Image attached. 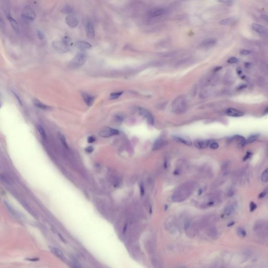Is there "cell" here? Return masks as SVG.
I'll return each mask as SVG.
<instances>
[{
    "label": "cell",
    "mask_w": 268,
    "mask_h": 268,
    "mask_svg": "<svg viewBox=\"0 0 268 268\" xmlns=\"http://www.w3.org/2000/svg\"><path fill=\"white\" fill-rule=\"evenodd\" d=\"M252 29L259 34H265L267 33V28L263 25L258 23H253L251 25Z\"/></svg>",
    "instance_id": "cell-10"
},
{
    "label": "cell",
    "mask_w": 268,
    "mask_h": 268,
    "mask_svg": "<svg viewBox=\"0 0 268 268\" xmlns=\"http://www.w3.org/2000/svg\"><path fill=\"white\" fill-rule=\"evenodd\" d=\"M86 32L87 36L90 38H93L95 35L93 25L91 22H88L86 25Z\"/></svg>",
    "instance_id": "cell-14"
},
{
    "label": "cell",
    "mask_w": 268,
    "mask_h": 268,
    "mask_svg": "<svg viewBox=\"0 0 268 268\" xmlns=\"http://www.w3.org/2000/svg\"><path fill=\"white\" fill-rule=\"evenodd\" d=\"M53 47L56 51L60 53H65L69 50L68 44L63 40H56L53 41Z\"/></svg>",
    "instance_id": "cell-4"
},
{
    "label": "cell",
    "mask_w": 268,
    "mask_h": 268,
    "mask_svg": "<svg viewBox=\"0 0 268 268\" xmlns=\"http://www.w3.org/2000/svg\"><path fill=\"white\" fill-rule=\"evenodd\" d=\"M261 180L263 182H267L268 181V169H266L261 176Z\"/></svg>",
    "instance_id": "cell-33"
},
{
    "label": "cell",
    "mask_w": 268,
    "mask_h": 268,
    "mask_svg": "<svg viewBox=\"0 0 268 268\" xmlns=\"http://www.w3.org/2000/svg\"><path fill=\"white\" fill-rule=\"evenodd\" d=\"M173 138L174 140H176L177 142H178V143H182V144H185V145H189V146L192 145V144L190 140L184 139L183 138L181 137H179L178 136H173Z\"/></svg>",
    "instance_id": "cell-23"
},
{
    "label": "cell",
    "mask_w": 268,
    "mask_h": 268,
    "mask_svg": "<svg viewBox=\"0 0 268 268\" xmlns=\"http://www.w3.org/2000/svg\"><path fill=\"white\" fill-rule=\"evenodd\" d=\"M7 19H8L9 21L10 22V24L11 25V26H12L13 28L16 31H18L19 29V25L18 24L17 21L13 17H12L10 15H8L7 16Z\"/></svg>",
    "instance_id": "cell-22"
},
{
    "label": "cell",
    "mask_w": 268,
    "mask_h": 268,
    "mask_svg": "<svg viewBox=\"0 0 268 268\" xmlns=\"http://www.w3.org/2000/svg\"><path fill=\"white\" fill-rule=\"evenodd\" d=\"M65 21L67 24L72 28L76 27L79 24L78 20L72 15H68V16H67L65 18Z\"/></svg>",
    "instance_id": "cell-11"
},
{
    "label": "cell",
    "mask_w": 268,
    "mask_h": 268,
    "mask_svg": "<svg viewBox=\"0 0 268 268\" xmlns=\"http://www.w3.org/2000/svg\"><path fill=\"white\" fill-rule=\"evenodd\" d=\"M237 234L240 237L244 238L246 236L247 232L243 228H239L237 230Z\"/></svg>",
    "instance_id": "cell-32"
},
{
    "label": "cell",
    "mask_w": 268,
    "mask_h": 268,
    "mask_svg": "<svg viewBox=\"0 0 268 268\" xmlns=\"http://www.w3.org/2000/svg\"><path fill=\"white\" fill-rule=\"evenodd\" d=\"M0 107H1V102H0Z\"/></svg>",
    "instance_id": "cell-53"
},
{
    "label": "cell",
    "mask_w": 268,
    "mask_h": 268,
    "mask_svg": "<svg viewBox=\"0 0 268 268\" xmlns=\"http://www.w3.org/2000/svg\"><path fill=\"white\" fill-rule=\"evenodd\" d=\"M234 224V222H231L230 223L228 224L227 225V226H228V227H232V226H233Z\"/></svg>",
    "instance_id": "cell-48"
},
{
    "label": "cell",
    "mask_w": 268,
    "mask_h": 268,
    "mask_svg": "<svg viewBox=\"0 0 268 268\" xmlns=\"http://www.w3.org/2000/svg\"><path fill=\"white\" fill-rule=\"evenodd\" d=\"M258 134H254L250 136L246 140L247 144H250V143H253L255 140H257L258 138Z\"/></svg>",
    "instance_id": "cell-29"
},
{
    "label": "cell",
    "mask_w": 268,
    "mask_h": 268,
    "mask_svg": "<svg viewBox=\"0 0 268 268\" xmlns=\"http://www.w3.org/2000/svg\"><path fill=\"white\" fill-rule=\"evenodd\" d=\"M188 103L184 96H179L174 100L172 104V111L176 114H182L186 111Z\"/></svg>",
    "instance_id": "cell-2"
},
{
    "label": "cell",
    "mask_w": 268,
    "mask_h": 268,
    "mask_svg": "<svg viewBox=\"0 0 268 268\" xmlns=\"http://www.w3.org/2000/svg\"><path fill=\"white\" fill-rule=\"evenodd\" d=\"M37 35H38V37H39V38L41 39H44V35L42 31H38V32H37Z\"/></svg>",
    "instance_id": "cell-42"
},
{
    "label": "cell",
    "mask_w": 268,
    "mask_h": 268,
    "mask_svg": "<svg viewBox=\"0 0 268 268\" xmlns=\"http://www.w3.org/2000/svg\"><path fill=\"white\" fill-rule=\"evenodd\" d=\"M206 234L209 237L215 238L218 236V232L217 228L214 226H210L206 230Z\"/></svg>",
    "instance_id": "cell-18"
},
{
    "label": "cell",
    "mask_w": 268,
    "mask_h": 268,
    "mask_svg": "<svg viewBox=\"0 0 268 268\" xmlns=\"http://www.w3.org/2000/svg\"><path fill=\"white\" fill-rule=\"evenodd\" d=\"M75 268H80L79 267H75Z\"/></svg>",
    "instance_id": "cell-52"
},
{
    "label": "cell",
    "mask_w": 268,
    "mask_h": 268,
    "mask_svg": "<svg viewBox=\"0 0 268 268\" xmlns=\"http://www.w3.org/2000/svg\"><path fill=\"white\" fill-rule=\"evenodd\" d=\"M226 113L228 116L232 117H240L244 115V113L242 112L233 108H229L227 109L226 111Z\"/></svg>",
    "instance_id": "cell-12"
},
{
    "label": "cell",
    "mask_w": 268,
    "mask_h": 268,
    "mask_svg": "<svg viewBox=\"0 0 268 268\" xmlns=\"http://www.w3.org/2000/svg\"><path fill=\"white\" fill-rule=\"evenodd\" d=\"M166 144V140H164L162 138H159L158 139L156 140L154 146H153V150H157L160 149L161 148L163 147L164 145Z\"/></svg>",
    "instance_id": "cell-17"
},
{
    "label": "cell",
    "mask_w": 268,
    "mask_h": 268,
    "mask_svg": "<svg viewBox=\"0 0 268 268\" xmlns=\"http://www.w3.org/2000/svg\"><path fill=\"white\" fill-rule=\"evenodd\" d=\"M216 40L214 38H208L203 41L200 44V46L203 48H210L214 46L216 43Z\"/></svg>",
    "instance_id": "cell-13"
},
{
    "label": "cell",
    "mask_w": 268,
    "mask_h": 268,
    "mask_svg": "<svg viewBox=\"0 0 268 268\" xmlns=\"http://www.w3.org/2000/svg\"><path fill=\"white\" fill-rule=\"evenodd\" d=\"M233 195H234V191H233V190H230L228 191V196L232 197V196H233Z\"/></svg>",
    "instance_id": "cell-47"
},
{
    "label": "cell",
    "mask_w": 268,
    "mask_h": 268,
    "mask_svg": "<svg viewBox=\"0 0 268 268\" xmlns=\"http://www.w3.org/2000/svg\"><path fill=\"white\" fill-rule=\"evenodd\" d=\"M60 139L61 141V143L63 144V145L66 148H68V144H67V143L66 141V139H65V136L63 135V134H60Z\"/></svg>",
    "instance_id": "cell-34"
},
{
    "label": "cell",
    "mask_w": 268,
    "mask_h": 268,
    "mask_svg": "<svg viewBox=\"0 0 268 268\" xmlns=\"http://www.w3.org/2000/svg\"><path fill=\"white\" fill-rule=\"evenodd\" d=\"M200 228V226L198 224H191L188 230L186 231V234L190 237L195 236L198 234Z\"/></svg>",
    "instance_id": "cell-8"
},
{
    "label": "cell",
    "mask_w": 268,
    "mask_h": 268,
    "mask_svg": "<svg viewBox=\"0 0 268 268\" xmlns=\"http://www.w3.org/2000/svg\"><path fill=\"white\" fill-rule=\"evenodd\" d=\"M139 113H140L141 115H142L143 116L145 117L146 119H147L148 122L151 125H154V117L152 116L151 114L149 112L145 109H142V108H140L139 109Z\"/></svg>",
    "instance_id": "cell-9"
},
{
    "label": "cell",
    "mask_w": 268,
    "mask_h": 268,
    "mask_svg": "<svg viewBox=\"0 0 268 268\" xmlns=\"http://www.w3.org/2000/svg\"><path fill=\"white\" fill-rule=\"evenodd\" d=\"M262 16V18H263V19H266V21L267 20V18H268V17H267V15L263 14Z\"/></svg>",
    "instance_id": "cell-49"
},
{
    "label": "cell",
    "mask_w": 268,
    "mask_h": 268,
    "mask_svg": "<svg viewBox=\"0 0 268 268\" xmlns=\"http://www.w3.org/2000/svg\"><path fill=\"white\" fill-rule=\"evenodd\" d=\"M265 225L264 223L262 222L257 223L255 225H254V230L255 232H262L263 231V229L264 228Z\"/></svg>",
    "instance_id": "cell-27"
},
{
    "label": "cell",
    "mask_w": 268,
    "mask_h": 268,
    "mask_svg": "<svg viewBox=\"0 0 268 268\" xmlns=\"http://www.w3.org/2000/svg\"><path fill=\"white\" fill-rule=\"evenodd\" d=\"M235 22V18L234 17H229L222 19L220 21V24L223 25H230Z\"/></svg>",
    "instance_id": "cell-24"
},
{
    "label": "cell",
    "mask_w": 268,
    "mask_h": 268,
    "mask_svg": "<svg viewBox=\"0 0 268 268\" xmlns=\"http://www.w3.org/2000/svg\"><path fill=\"white\" fill-rule=\"evenodd\" d=\"M251 53V50H248V49H242V50H241L240 51V53L242 55H244V56L248 55L250 54Z\"/></svg>",
    "instance_id": "cell-35"
},
{
    "label": "cell",
    "mask_w": 268,
    "mask_h": 268,
    "mask_svg": "<svg viewBox=\"0 0 268 268\" xmlns=\"http://www.w3.org/2000/svg\"><path fill=\"white\" fill-rule=\"evenodd\" d=\"M50 250L51 252L54 255L57 256L59 258L61 259H64V256H63L62 252L60 250H59V249L56 248L55 247H51Z\"/></svg>",
    "instance_id": "cell-25"
},
{
    "label": "cell",
    "mask_w": 268,
    "mask_h": 268,
    "mask_svg": "<svg viewBox=\"0 0 268 268\" xmlns=\"http://www.w3.org/2000/svg\"><path fill=\"white\" fill-rule=\"evenodd\" d=\"M33 103H34L35 106L37 107H38L39 109H43V110L47 111V110H49V109H51V107L50 106L44 104L43 103H42L40 101L38 100H33Z\"/></svg>",
    "instance_id": "cell-19"
},
{
    "label": "cell",
    "mask_w": 268,
    "mask_h": 268,
    "mask_svg": "<svg viewBox=\"0 0 268 268\" xmlns=\"http://www.w3.org/2000/svg\"><path fill=\"white\" fill-rule=\"evenodd\" d=\"M87 60V56L85 54L82 53H77L75 57L71 60L69 67L72 69L79 68L85 64Z\"/></svg>",
    "instance_id": "cell-3"
},
{
    "label": "cell",
    "mask_w": 268,
    "mask_h": 268,
    "mask_svg": "<svg viewBox=\"0 0 268 268\" xmlns=\"http://www.w3.org/2000/svg\"><path fill=\"white\" fill-rule=\"evenodd\" d=\"M37 129H38L39 133L41 136V137L43 138L44 139H45L46 138V135L44 128L41 125H38V127H37Z\"/></svg>",
    "instance_id": "cell-31"
},
{
    "label": "cell",
    "mask_w": 268,
    "mask_h": 268,
    "mask_svg": "<svg viewBox=\"0 0 268 268\" xmlns=\"http://www.w3.org/2000/svg\"><path fill=\"white\" fill-rule=\"evenodd\" d=\"M73 11V8L70 5H65L63 7L62 10H61V12L63 14H69L72 12Z\"/></svg>",
    "instance_id": "cell-28"
},
{
    "label": "cell",
    "mask_w": 268,
    "mask_h": 268,
    "mask_svg": "<svg viewBox=\"0 0 268 268\" xmlns=\"http://www.w3.org/2000/svg\"><path fill=\"white\" fill-rule=\"evenodd\" d=\"M85 151L89 153H91L93 151V148L92 146H89L88 147L85 148Z\"/></svg>",
    "instance_id": "cell-44"
},
{
    "label": "cell",
    "mask_w": 268,
    "mask_h": 268,
    "mask_svg": "<svg viewBox=\"0 0 268 268\" xmlns=\"http://www.w3.org/2000/svg\"><path fill=\"white\" fill-rule=\"evenodd\" d=\"M236 208V205L235 204H231L227 206L225 210V214L227 216L231 215L232 213L234 212Z\"/></svg>",
    "instance_id": "cell-26"
},
{
    "label": "cell",
    "mask_w": 268,
    "mask_h": 268,
    "mask_svg": "<svg viewBox=\"0 0 268 268\" xmlns=\"http://www.w3.org/2000/svg\"><path fill=\"white\" fill-rule=\"evenodd\" d=\"M251 155V152H247V154L245 157H244V160L245 161L246 160L248 159L249 158V157H250V156Z\"/></svg>",
    "instance_id": "cell-46"
},
{
    "label": "cell",
    "mask_w": 268,
    "mask_h": 268,
    "mask_svg": "<svg viewBox=\"0 0 268 268\" xmlns=\"http://www.w3.org/2000/svg\"><path fill=\"white\" fill-rule=\"evenodd\" d=\"M123 93V92H122V91L114 92V93H112L110 94L109 99L111 100L117 99H118L119 97H121Z\"/></svg>",
    "instance_id": "cell-30"
},
{
    "label": "cell",
    "mask_w": 268,
    "mask_h": 268,
    "mask_svg": "<svg viewBox=\"0 0 268 268\" xmlns=\"http://www.w3.org/2000/svg\"><path fill=\"white\" fill-rule=\"evenodd\" d=\"M119 134V132L117 130L107 127V128H104L103 130H102L100 132L99 135L102 137L107 138L109 137L112 136L117 135Z\"/></svg>",
    "instance_id": "cell-6"
},
{
    "label": "cell",
    "mask_w": 268,
    "mask_h": 268,
    "mask_svg": "<svg viewBox=\"0 0 268 268\" xmlns=\"http://www.w3.org/2000/svg\"><path fill=\"white\" fill-rule=\"evenodd\" d=\"M76 46L78 48L82 49V50H85V49H90L92 47V45L87 43V41H80L77 42L76 44Z\"/></svg>",
    "instance_id": "cell-21"
},
{
    "label": "cell",
    "mask_w": 268,
    "mask_h": 268,
    "mask_svg": "<svg viewBox=\"0 0 268 268\" xmlns=\"http://www.w3.org/2000/svg\"><path fill=\"white\" fill-rule=\"evenodd\" d=\"M190 184H184L180 186L173 194L172 199L174 202H180L186 200L189 197L192 192V188Z\"/></svg>",
    "instance_id": "cell-1"
},
{
    "label": "cell",
    "mask_w": 268,
    "mask_h": 268,
    "mask_svg": "<svg viewBox=\"0 0 268 268\" xmlns=\"http://www.w3.org/2000/svg\"><path fill=\"white\" fill-rule=\"evenodd\" d=\"M167 166H168V164H167V162L166 161H165V162H164V168H166H166H167Z\"/></svg>",
    "instance_id": "cell-50"
},
{
    "label": "cell",
    "mask_w": 268,
    "mask_h": 268,
    "mask_svg": "<svg viewBox=\"0 0 268 268\" xmlns=\"http://www.w3.org/2000/svg\"><path fill=\"white\" fill-rule=\"evenodd\" d=\"M140 194L141 195L143 196L145 194V188H144L143 183L141 184L140 186Z\"/></svg>",
    "instance_id": "cell-43"
},
{
    "label": "cell",
    "mask_w": 268,
    "mask_h": 268,
    "mask_svg": "<svg viewBox=\"0 0 268 268\" xmlns=\"http://www.w3.org/2000/svg\"><path fill=\"white\" fill-rule=\"evenodd\" d=\"M256 208H257V205L253 202H251L250 204V212H254Z\"/></svg>",
    "instance_id": "cell-37"
},
{
    "label": "cell",
    "mask_w": 268,
    "mask_h": 268,
    "mask_svg": "<svg viewBox=\"0 0 268 268\" xmlns=\"http://www.w3.org/2000/svg\"><path fill=\"white\" fill-rule=\"evenodd\" d=\"M237 61H238V60H237V58L236 57H234L230 58L228 60V62L230 63H237Z\"/></svg>",
    "instance_id": "cell-39"
},
{
    "label": "cell",
    "mask_w": 268,
    "mask_h": 268,
    "mask_svg": "<svg viewBox=\"0 0 268 268\" xmlns=\"http://www.w3.org/2000/svg\"><path fill=\"white\" fill-rule=\"evenodd\" d=\"M219 2L222 3H224L225 4H227V5L232 4V3H233V1H228V0H227V1H226V0H225V1H219Z\"/></svg>",
    "instance_id": "cell-40"
},
{
    "label": "cell",
    "mask_w": 268,
    "mask_h": 268,
    "mask_svg": "<svg viewBox=\"0 0 268 268\" xmlns=\"http://www.w3.org/2000/svg\"><path fill=\"white\" fill-rule=\"evenodd\" d=\"M166 12L167 11L164 8L156 7L150 10L149 14L151 17H155L162 16L163 15L165 14Z\"/></svg>",
    "instance_id": "cell-7"
},
{
    "label": "cell",
    "mask_w": 268,
    "mask_h": 268,
    "mask_svg": "<svg viewBox=\"0 0 268 268\" xmlns=\"http://www.w3.org/2000/svg\"><path fill=\"white\" fill-rule=\"evenodd\" d=\"M22 15L25 19L33 21L36 17V15L34 10L30 6H26L23 9Z\"/></svg>",
    "instance_id": "cell-5"
},
{
    "label": "cell",
    "mask_w": 268,
    "mask_h": 268,
    "mask_svg": "<svg viewBox=\"0 0 268 268\" xmlns=\"http://www.w3.org/2000/svg\"><path fill=\"white\" fill-rule=\"evenodd\" d=\"M95 141V138L92 136H89V137L87 138V141L89 143H93Z\"/></svg>",
    "instance_id": "cell-41"
},
{
    "label": "cell",
    "mask_w": 268,
    "mask_h": 268,
    "mask_svg": "<svg viewBox=\"0 0 268 268\" xmlns=\"http://www.w3.org/2000/svg\"><path fill=\"white\" fill-rule=\"evenodd\" d=\"M210 147L211 149H217L219 147V145H218V144L216 142H213V143H211L210 145Z\"/></svg>",
    "instance_id": "cell-36"
},
{
    "label": "cell",
    "mask_w": 268,
    "mask_h": 268,
    "mask_svg": "<svg viewBox=\"0 0 268 268\" xmlns=\"http://www.w3.org/2000/svg\"><path fill=\"white\" fill-rule=\"evenodd\" d=\"M211 141L209 140H196L194 143L196 147L199 149H204L210 145Z\"/></svg>",
    "instance_id": "cell-15"
},
{
    "label": "cell",
    "mask_w": 268,
    "mask_h": 268,
    "mask_svg": "<svg viewBox=\"0 0 268 268\" xmlns=\"http://www.w3.org/2000/svg\"><path fill=\"white\" fill-rule=\"evenodd\" d=\"M266 195H267V193H266V191H263L262 193L259 194V198H263L264 197L266 196Z\"/></svg>",
    "instance_id": "cell-45"
},
{
    "label": "cell",
    "mask_w": 268,
    "mask_h": 268,
    "mask_svg": "<svg viewBox=\"0 0 268 268\" xmlns=\"http://www.w3.org/2000/svg\"><path fill=\"white\" fill-rule=\"evenodd\" d=\"M82 95L85 103L87 104V106H92L94 103V97L87 93H82Z\"/></svg>",
    "instance_id": "cell-16"
},
{
    "label": "cell",
    "mask_w": 268,
    "mask_h": 268,
    "mask_svg": "<svg viewBox=\"0 0 268 268\" xmlns=\"http://www.w3.org/2000/svg\"><path fill=\"white\" fill-rule=\"evenodd\" d=\"M231 140H236L240 146H243L246 144V140L242 136L236 135L230 138Z\"/></svg>",
    "instance_id": "cell-20"
},
{
    "label": "cell",
    "mask_w": 268,
    "mask_h": 268,
    "mask_svg": "<svg viewBox=\"0 0 268 268\" xmlns=\"http://www.w3.org/2000/svg\"><path fill=\"white\" fill-rule=\"evenodd\" d=\"M199 192H199V193H198V195H200V194L202 193L203 191H202V190H200V191H199Z\"/></svg>",
    "instance_id": "cell-51"
},
{
    "label": "cell",
    "mask_w": 268,
    "mask_h": 268,
    "mask_svg": "<svg viewBox=\"0 0 268 268\" xmlns=\"http://www.w3.org/2000/svg\"><path fill=\"white\" fill-rule=\"evenodd\" d=\"M191 225V222L190 221H187V222L185 223L184 226V230L186 232L188 230L189 227H190Z\"/></svg>",
    "instance_id": "cell-38"
}]
</instances>
